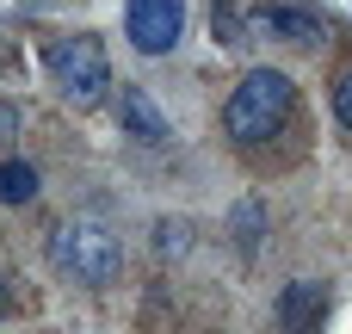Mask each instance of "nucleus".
<instances>
[{
    "label": "nucleus",
    "instance_id": "f257e3e1",
    "mask_svg": "<svg viewBox=\"0 0 352 334\" xmlns=\"http://www.w3.org/2000/svg\"><path fill=\"white\" fill-rule=\"evenodd\" d=\"M291 112H297V87H291L278 68H254V74L229 93V105H223V130H229L241 149H254V143H272V136L285 130Z\"/></svg>",
    "mask_w": 352,
    "mask_h": 334
},
{
    "label": "nucleus",
    "instance_id": "f03ea898",
    "mask_svg": "<svg viewBox=\"0 0 352 334\" xmlns=\"http://www.w3.org/2000/svg\"><path fill=\"white\" fill-rule=\"evenodd\" d=\"M50 267L74 285H105V279H118L124 248L99 217H62L50 229Z\"/></svg>",
    "mask_w": 352,
    "mask_h": 334
},
{
    "label": "nucleus",
    "instance_id": "7ed1b4c3",
    "mask_svg": "<svg viewBox=\"0 0 352 334\" xmlns=\"http://www.w3.org/2000/svg\"><path fill=\"white\" fill-rule=\"evenodd\" d=\"M43 68H50V81H56V93H62L68 105H99V99H105V87H111L105 43H99V37H87V31H80V37L50 43Z\"/></svg>",
    "mask_w": 352,
    "mask_h": 334
},
{
    "label": "nucleus",
    "instance_id": "20e7f679",
    "mask_svg": "<svg viewBox=\"0 0 352 334\" xmlns=\"http://www.w3.org/2000/svg\"><path fill=\"white\" fill-rule=\"evenodd\" d=\"M124 25H130V43L142 56H167L186 31V0H130Z\"/></svg>",
    "mask_w": 352,
    "mask_h": 334
},
{
    "label": "nucleus",
    "instance_id": "39448f33",
    "mask_svg": "<svg viewBox=\"0 0 352 334\" xmlns=\"http://www.w3.org/2000/svg\"><path fill=\"white\" fill-rule=\"evenodd\" d=\"M266 31L285 37V43H297V50H322L328 43V25L316 12H303V6H272L266 12Z\"/></svg>",
    "mask_w": 352,
    "mask_h": 334
},
{
    "label": "nucleus",
    "instance_id": "423d86ee",
    "mask_svg": "<svg viewBox=\"0 0 352 334\" xmlns=\"http://www.w3.org/2000/svg\"><path fill=\"white\" fill-rule=\"evenodd\" d=\"M322 304H328V291H322V285H309V279L285 285V298H278L285 334H309V328H316V316H322Z\"/></svg>",
    "mask_w": 352,
    "mask_h": 334
},
{
    "label": "nucleus",
    "instance_id": "0eeeda50",
    "mask_svg": "<svg viewBox=\"0 0 352 334\" xmlns=\"http://www.w3.org/2000/svg\"><path fill=\"white\" fill-rule=\"evenodd\" d=\"M118 124H124L130 136H148V143L167 130V124H161V112H155V99H148V93H136V87H124V93H118Z\"/></svg>",
    "mask_w": 352,
    "mask_h": 334
},
{
    "label": "nucleus",
    "instance_id": "6e6552de",
    "mask_svg": "<svg viewBox=\"0 0 352 334\" xmlns=\"http://www.w3.org/2000/svg\"><path fill=\"white\" fill-rule=\"evenodd\" d=\"M37 198V167L31 161H0V205H31Z\"/></svg>",
    "mask_w": 352,
    "mask_h": 334
},
{
    "label": "nucleus",
    "instance_id": "1a4fd4ad",
    "mask_svg": "<svg viewBox=\"0 0 352 334\" xmlns=\"http://www.w3.org/2000/svg\"><path fill=\"white\" fill-rule=\"evenodd\" d=\"M334 118H340V124L352 130V68L340 74V81H334Z\"/></svg>",
    "mask_w": 352,
    "mask_h": 334
},
{
    "label": "nucleus",
    "instance_id": "9d476101",
    "mask_svg": "<svg viewBox=\"0 0 352 334\" xmlns=\"http://www.w3.org/2000/svg\"><path fill=\"white\" fill-rule=\"evenodd\" d=\"M155 242H161V254H179V248L192 242V229H186V223H161V236H155Z\"/></svg>",
    "mask_w": 352,
    "mask_h": 334
},
{
    "label": "nucleus",
    "instance_id": "9b49d317",
    "mask_svg": "<svg viewBox=\"0 0 352 334\" xmlns=\"http://www.w3.org/2000/svg\"><path fill=\"white\" fill-rule=\"evenodd\" d=\"M12 130H19V112H12V105H6V99H0V149H6V143H12Z\"/></svg>",
    "mask_w": 352,
    "mask_h": 334
},
{
    "label": "nucleus",
    "instance_id": "f8f14e48",
    "mask_svg": "<svg viewBox=\"0 0 352 334\" xmlns=\"http://www.w3.org/2000/svg\"><path fill=\"white\" fill-rule=\"evenodd\" d=\"M0 316H6V285H0Z\"/></svg>",
    "mask_w": 352,
    "mask_h": 334
}]
</instances>
